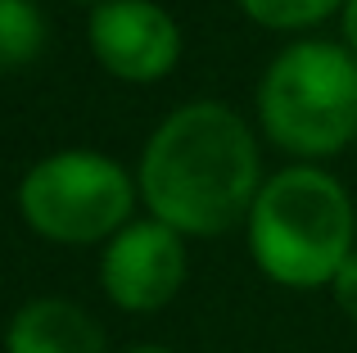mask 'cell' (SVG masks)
Segmentation results:
<instances>
[{
    "label": "cell",
    "mask_w": 357,
    "mask_h": 353,
    "mask_svg": "<svg viewBox=\"0 0 357 353\" xmlns=\"http://www.w3.org/2000/svg\"><path fill=\"white\" fill-rule=\"evenodd\" d=\"M340 27H344V45H349L353 59H357V0H344V9H340Z\"/></svg>",
    "instance_id": "cell-11"
},
{
    "label": "cell",
    "mask_w": 357,
    "mask_h": 353,
    "mask_svg": "<svg viewBox=\"0 0 357 353\" xmlns=\"http://www.w3.org/2000/svg\"><path fill=\"white\" fill-rule=\"evenodd\" d=\"M262 181L267 176L253 127L222 100H190L172 109L136 163L145 218L172 227L185 240L244 227Z\"/></svg>",
    "instance_id": "cell-1"
},
{
    "label": "cell",
    "mask_w": 357,
    "mask_h": 353,
    "mask_svg": "<svg viewBox=\"0 0 357 353\" xmlns=\"http://www.w3.org/2000/svg\"><path fill=\"white\" fill-rule=\"evenodd\" d=\"M136 204V172L100 150H54L18 181V218L50 245H109Z\"/></svg>",
    "instance_id": "cell-4"
},
{
    "label": "cell",
    "mask_w": 357,
    "mask_h": 353,
    "mask_svg": "<svg viewBox=\"0 0 357 353\" xmlns=\"http://www.w3.org/2000/svg\"><path fill=\"white\" fill-rule=\"evenodd\" d=\"M82 5H105V0H82Z\"/></svg>",
    "instance_id": "cell-13"
},
{
    "label": "cell",
    "mask_w": 357,
    "mask_h": 353,
    "mask_svg": "<svg viewBox=\"0 0 357 353\" xmlns=\"http://www.w3.org/2000/svg\"><path fill=\"white\" fill-rule=\"evenodd\" d=\"M331 294H335V303H340V313L357 326V249L349 254V263L335 272V281H331Z\"/></svg>",
    "instance_id": "cell-10"
},
{
    "label": "cell",
    "mask_w": 357,
    "mask_h": 353,
    "mask_svg": "<svg viewBox=\"0 0 357 353\" xmlns=\"http://www.w3.org/2000/svg\"><path fill=\"white\" fill-rule=\"evenodd\" d=\"M249 258L280 290H331L357 249V209L349 186L321 163H289L262 181L244 218Z\"/></svg>",
    "instance_id": "cell-2"
},
{
    "label": "cell",
    "mask_w": 357,
    "mask_h": 353,
    "mask_svg": "<svg viewBox=\"0 0 357 353\" xmlns=\"http://www.w3.org/2000/svg\"><path fill=\"white\" fill-rule=\"evenodd\" d=\"M5 353H109V336L82 303L41 294L9 317Z\"/></svg>",
    "instance_id": "cell-7"
},
{
    "label": "cell",
    "mask_w": 357,
    "mask_h": 353,
    "mask_svg": "<svg viewBox=\"0 0 357 353\" xmlns=\"http://www.w3.org/2000/svg\"><path fill=\"white\" fill-rule=\"evenodd\" d=\"M190 254L185 236L154 218H131L109 245H100V290L122 313H158L181 294Z\"/></svg>",
    "instance_id": "cell-5"
},
{
    "label": "cell",
    "mask_w": 357,
    "mask_h": 353,
    "mask_svg": "<svg viewBox=\"0 0 357 353\" xmlns=\"http://www.w3.org/2000/svg\"><path fill=\"white\" fill-rule=\"evenodd\" d=\"M45 45V18L32 0H0V68H23Z\"/></svg>",
    "instance_id": "cell-8"
},
{
    "label": "cell",
    "mask_w": 357,
    "mask_h": 353,
    "mask_svg": "<svg viewBox=\"0 0 357 353\" xmlns=\"http://www.w3.org/2000/svg\"><path fill=\"white\" fill-rule=\"evenodd\" d=\"M122 353H172L167 345H131V349H122Z\"/></svg>",
    "instance_id": "cell-12"
},
{
    "label": "cell",
    "mask_w": 357,
    "mask_h": 353,
    "mask_svg": "<svg viewBox=\"0 0 357 353\" xmlns=\"http://www.w3.org/2000/svg\"><path fill=\"white\" fill-rule=\"evenodd\" d=\"M258 123L294 163H326L357 141V59L349 45L303 36L267 63Z\"/></svg>",
    "instance_id": "cell-3"
},
{
    "label": "cell",
    "mask_w": 357,
    "mask_h": 353,
    "mask_svg": "<svg viewBox=\"0 0 357 353\" xmlns=\"http://www.w3.org/2000/svg\"><path fill=\"white\" fill-rule=\"evenodd\" d=\"M236 5L249 23L267 27V32H303V27H317L331 14H340L344 0H236Z\"/></svg>",
    "instance_id": "cell-9"
},
{
    "label": "cell",
    "mask_w": 357,
    "mask_h": 353,
    "mask_svg": "<svg viewBox=\"0 0 357 353\" xmlns=\"http://www.w3.org/2000/svg\"><path fill=\"white\" fill-rule=\"evenodd\" d=\"M86 45L118 82L149 87L181 63V27L154 0H105L86 18Z\"/></svg>",
    "instance_id": "cell-6"
}]
</instances>
